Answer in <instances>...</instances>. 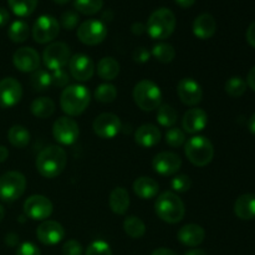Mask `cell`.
<instances>
[{"mask_svg": "<svg viewBox=\"0 0 255 255\" xmlns=\"http://www.w3.org/2000/svg\"><path fill=\"white\" fill-rule=\"evenodd\" d=\"M67 163V154L60 146L46 147L36 157V169L45 178H56L64 172Z\"/></svg>", "mask_w": 255, "mask_h": 255, "instance_id": "6da1fadb", "label": "cell"}, {"mask_svg": "<svg viewBox=\"0 0 255 255\" xmlns=\"http://www.w3.org/2000/svg\"><path fill=\"white\" fill-rule=\"evenodd\" d=\"M176 15L168 7H159L149 15L146 31L154 40L168 39L176 29Z\"/></svg>", "mask_w": 255, "mask_h": 255, "instance_id": "7a4b0ae2", "label": "cell"}, {"mask_svg": "<svg viewBox=\"0 0 255 255\" xmlns=\"http://www.w3.org/2000/svg\"><path fill=\"white\" fill-rule=\"evenodd\" d=\"M91 95L84 85H70L62 91L60 105L62 111L69 116H79L90 105Z\"/></svg>", "mask_w": 255, "mask_h": 255, "instance_id": "3957f363", "label": "cell"}, {"mask_svg": "<svg viewBox=\"0 0 255 255\" xmlns=\"http://www.w3.org/2000/svg\"><path fill=\"white\" fill-rule=\"evenodd\" d=\"M154 211L159 219L169 224H176L183 219L186 208L182 199L173 192H163L154 203Z\"/></svg>", "mask_w": 255, "mask_h": 255, "instance_id": "277c9868", "label": "cell"}, {"mask_svg": "<svg viewBox=\"0 0 255 255\" xmlns=\"http://www.w3.org/2000/svg\"><path fill=\"white\" fill-rule=\"evenodd\" d=\"M184 153L192 164L204 167L212 162L214 157V148L212 142L204 136H193L187 141Z\"/></svg>", "mask_w": 255, "mask_h": 255, "instance_id": "5b68a950", "label": "cell"}, {"mask_svg": "<svg viewBox=\"0 0 255 255\" xmlns=\"http://www.w3.org/2000/svg\"><path fill=\"white\" fill-rule=\"evenodd\" d=\"M133 100L142 111H153L161 106L162 91L151 80H142L134 86Z\"/></svg>", "mask_w": 255, "mask_h": 255, "instance_id": "8992f818", "label": "cell"}, {"mask_svg": "<svg viewBox=\"0 0 255 255\" xmlns=\"http://www.w3.org/2000/svg\"><path fill=\"white\" fill-rule=\"evenodd\" d=\"M26 189V178L22 173L10 171L0 177V199L4 202L17 201Z\"/></svg>", "mask_w": 255, "mask_h": 255, "instance_id": "52a82bcc", "label": "cell"}, {"mask_svg": "<svg viewBox=\"0 0 255 255\" xmlns=\"http://www.w3.org/2000/svg\"><path fill=\"white\" fill-rule=\"evenodd\" d=\"M107 36V27L105 22L97 19H90L80 24L77 27V37L80 41L89 46L101 44Z\"/></svg>", "mask_w": 255, "mask_h": 255, "instance_id": "ba28073f", "label": "cell"}, {"mask_svg": "<svg viewBox=\"0 0 255 255\" xmlns=\"http://www.w3.org/2000/svg\"><path fill=\"white\" fill-rule=\"evenodd\" d=\"M70 59H71L70 47L65 42H52V44L47 45L42 54L45 66L51 71L64 69Z\"/></svg>", "mask_w": 255, "mask_h": 255, "instance_id": "9c48e42d", "label": "cell"}, {"mask_svg": "<svg viewBox=\"0 0 255 255\" xmlns=\"http://www.w3.org/2000/svg\"><path fill=\"white\" fill-rule=\"evenodd\" d=\"M60 32V24L51 15H41L32 26V37L37 44H47L56 39Z\"/></svg>", "mask_w": 255, "mask_h": 255, "instance_id": "30bf717a", "label": "cell"}, {"mask_svg": "<svg viewBox=\"0 0 255 255\" xmlns=\"http://www.w3.org/2000/svg\"><path fill=\"white\" fill-rule=\"evenodd\" d=\"M51 201L47 197L35 194V196L29 197L24 202V213L27 218L32 221H47L52 214Z\"/></svg>", "mask_w": 255, "mask_h": 255, "instance_id": "8fae6325", "label": "cell"}, {"mask_svg": "<svg viewBox=\"0 0 255 255\" xmlns=\"http://www.w3.org/2000/svg\"><path fill=\"white\" fill-rule=\"evenodd\" d=\"M52 134L59 143L69 146L79 138V125L71 117H59L52 126Z\"/></svg>", "mask_w": 255, "mask_h": 255, "instance_id": "7c38bea8", "label": "cell"}, {"mask_svg": "<svg viewBox=\"0 0 255 255\" xmlns=\"http://www.w3.org/2000/svg\"><path fill=\"white\" fill-rule=\"evenodd\" d=\"M92 128H94V132L100 138L111 139L116 137L119 132L121 131L122 124L119 116L106 112V114L99 115L95 119L94 124H92Z\"/></svg>", "mask_w": 255, "mask_h": 255, "instance_id": "4fadbf2b", "label": "cell"}, {"mask_svg": "<svg viewBox=\"0 0 255 255\" xmlns=\"http://www.w3.org/2000/svg\"><path fill=\"white\" fill-rule=\"evenodd\" d=\"M22 96L21 84L14 77H5L0 81V107L10 109L20 102Z\"/></svg>", "mask_w": 255, "mask_h": 255, "instance_id": "5bb4252c", "label": "cell"}, {"mask_svg": "<svg viewBox=\"0 0 255 255\" xmlns=\"http://www.w3.org/2000/svg\"><path fill=\"white\" fill-rule=\"evenodd\" d=\"M70 74L76 81H89L95 74V64L91 57L84 54H76L71 56L69 61Z\"/></svg>", "mask_w": 255, "mask_h": 255, "instance_id": "9a60e30c", "label": "cell"}, {"mask_svg": "<svg viewBox=\"0 0 255 255\" xmlns=\"http://www.w3.org/2000/svg\"><path fill=\"white\" fill-rule=\"evenodd\" d=\"M182 166L181 157L173 152H161L156 154L152 161L154 172L161 176H173L179 171Z\"/></svg>", "mask_w": 255, "mask_h": 255, "instance_id": "2e32d148", "label": "cell"}, {"mask_svg": "<svg viewBox=\"0 0 255 255\" xmlns=\"http://www.w3.org/2000/svg\"><path fill=\"white\" fill-rule=\"evenodd\" d=\"M12 62L19 71L35 72L40 67V55L32 47H20L14 52Z\"/></svg>", "mask_w": 255, "mask_h": 255, "instance_id": "e0dca14e", "label": "cell"}, {"mask_svg": "<svg viewBox=\"0 0 255 255\" xmlns=\"http://www.w3.org/2000/svg\"><path fill=\"white\" fill-rule=\"evenodd\" d=\"M177 94H178L179 99L187 106H196L202 101L203 97V90H202L201 85L196 81V80L191 79V77H186L179 81L178 86H177Z\"/></svg>", "mask_w": 255, "mask_h": 255, "instance_id": "ac0fdd59", "label": "cell"}, {"mask_svg": "<svg viewBox=\"0 0 255 255\" xmlns=\"http://www.w3.org/2000/svg\"><path fill=\"white\" fill-rule=\"evenodd\" d=\"M36 237L45 246H55L65 238V229L55 221H44L36 229Z\"/></svg>", "mask_w": 255, "mask_h": 255, "instance_id": "d6986e66", "label": "cell"}, {"mask_svg": "<svg viewBox=\"0 0 255 255\" xmlns=\"http://www.w3.org/2000/svg\"><path fill=\"white\" fill-rule=\"evenodd\" d=\"M208 124V115L202 109H191L184 114L182 126L187 133H198L203 131Z\"/></svg>", "mask_w": 255, "mask_h": 255, "instance_id": "ffe728a7", "label": "cell"}, {"mask_svg": "<svg viewBox=\"0 0 255 255\" xmlns=\"http://www.w3.org/2000/svg\"><path fill=\"white\" fill-rule=\"evenodd\" d=\"M177 238L183 246L194 248L203 243L204 238H206V232L198 224H187L179 229L177 233Z\"/></svg>", "mask_w": 255, "mask_h": 255, "instance_id": "44dd1931", "label": "cell"}, {"mask_svg": "<svg viewBox=\"0 0 255 255\" xmlns=\"http://www.w3.org/2000/svg\"><path fill=\"white\" fill-rule=\"evenodd\" d=\"M134 141L143 148H151L161 141V131L152 124L142 125L134 133Z\"/></svg>", "mask_w": 255, "mask_h": 255, "instance_id": "7402d4cb", "label": "cell"}, {"mask_svg": "<svg viewBox=\"0 0 255 255\" xmlns=\"http://www.w3.org/2000/svg\"><path fill=\"white\" fill-rule=\"evenodd\" d=\"M193 34L201 40H208L216 34L217 22L216 19L208 12H203L197 16L193 21Z\"/></svg>", "mask_w": 255, "mask_h": 255, "instance_id": "603a6c76", "label": "cell"}, {"mask_svg": "<svg viewBox=\"0 0 255 255\" xmlns=\"http://www.w3.org/2000/svg\"><path fill=\"white\" fill-rule=\"evenodd\" d=\"M234 213L239 219L251 221L255 218V194L247 193L238 197L234 203Z\"/></svg>", "mask_w": 255, "mask_h": 255, "instance_id": "cb8c5ba5", "label": "cell"}, {"mask_svg": "<svg viewBox=\"0 0 255 255\" xmlns=\"http://www.w3.org/2000/svg\"><path fill=\"white\" fill-rule=\"evenodd\" d=\"M159 186L151 177H139L133 182V192L141 199H151L157 196Z\"/></svg>", "mask_w": 255, "mask_h": 255, "instance_id": "d4e9b609", "label": "cell"}, {"mask_svg": "<svg viewBox=\"0 0 255 255\" xmlns=\"http://www.w3.org/2000/svg\"><path fill=\"white\" fill-rule=\"evenodd\" d=\"M110 208L116 214L126 213L129 207V194L124 187H116L110 194Z\"/></svg>", "mask_w": 255, "mask_h": 255, "instance_id": "484cf974", "label": "cell"}, {"mask_svg": "<svg viewBox=\"0 0 255 255\" xmlns=\"http://www.w3.org/2000/svg\"><path fill=\"white\" fill-rule=\"evenodd\" d=\"M97 74L102 80L111 81L120 74V64L114 57H104L97 64Z\"/></svg>", "mask_w": 255, "mask_h": 255, "instance_id": "4316f807", "label": "cell"}, {"mask_svg": "<svg viewBox=\"0 0 255 255\" xmlns=\"http://www.w3.org/2000/svg\"><path fill=\"white\" fill-rule=\"evenodd\" d=\"M30 110L37 119H47L55 112V104L49 97H39L32 101Z\"/></svg>", "mask_w": 255, "mask_h": 255, "instance_id": "83f0119b", "label": "cell"}, {"mask_svg": "<svg viewBox=\"0 0 255 255\" xmlns=\"http://www.w3.org/2000/svg\"><path fill=\"white\" fill-rule=\"evenodd\" d=\"M124 231L129 238L139 239L146 233V226L138 217L129 216L124 221Z\"/></svg>", "mask_w": 255, "mask_h": 255, "instance_id": "f1b7e54d", "label": "cell"}, {"mask_svg": "<svg viewBox=\"0 0 255 255\" xmlns=\"http://www.w3.org/2000/svg\"><path fill=\"white\" fill-rule=\"evenodd\" d=\"M7 139L16 148H24L30 142V133L21 125H15L7 132Z\"/></svg>", "mask_w": 255, "mask_h": 255, "instance_id": "f546056e", "label": "cell"}, {"mask_svg": "<svg viewBox=\"0 0 255 255\" xmlns=\"http://www.w3.org/2000/svg\"><path fill=\"white\" fill-rule=\"evenodd\" d=\"M29 35V25H27V22L22 21V20H15L14 22L10 24L9 29H7V36L12 42H16V44L26 41Z\"/></svg>", "mask_w": 255, "mask_h": 255, "instance_id": "4dcf8cb0", "label": "cell"}, {"mask_svg": "<svg viewBox=\"0 0 255 255\" xmlns=\"http://www.w3.org/2000/svg\"><path fill=\"white\" fill-rule=\"evenodd\" d=\"M39 0H7L10 9L16 16L26 17L35 11Z\"/></svg>", "mask_w": 255, "mask_h": 255, "instance_id": "1f68e13d", "label": "cell"}, {"mask_svg": "<svg viewBox=\"0 0 255 255\" xmlns=\"http://www.w3.org/2000/svg\"><path fill=\"white\" fill-rule=\"evenodd\" d=\"M178 120V114L171 105H161L157 110V121L163 127H173Z\"/></svg>", "mask_w": 255, "mask_h": 255, "instance_id": "d6a6232c", "label": "cell"}, {"mask_svg": "<svg viewBox=\"0 0 255 255\" xmlns=\"http://www.w3.org/2000/svg\"><path fill=\"white\" fill-rule=\"evenodd\" d=\"M151 54L153 55L154 59L158 60L162 64H169L171 61H173L174 56H176V50L171 44L159 42V44L154 45Z\"/></svg>", "mask_w": 255, "mask_h": 255, "instance_id": "836d02e7", "label": "cell"}, {"mask_svg": "<svg viewBox=\"0 0 255 255\" xmlns=\"http://www.w3.org/2000/svg\"><path fill=\"white\" fill-rule=\"evenodd\" d=\"M52 85L51 74L45 70H36L31 76V86L35 91H46Z\"/></svg>", "mask_w": 255, "mask_h": 255, "instance_id": "e575fe53", "label": "cell"}, {"mask_svg": "<svg viewBox=\"0 0 255 255\" xmlns=\"http://www.w3.org/2000/svg\"><path fill=\"white\" fill-rule=\"evenodd\" d=\"M75 9L84 15H95L104 6V0H75Z\"/></svg>", "mask_w": 255, "mask_h": 255, "instance_id": "d590c367", "label": "cell"}, {"mask_svg": "<svg viewBox=\"0 0 255 255\" xmlns=\"http://www.w3.org/2000/svg\"><path fill=\"white\" fill-rule=\"evenodd\" d=\"M247 81L241 76H233L226 82V92L232 97L243 96L247 91Z\"/></svg>", "mask_w": 255, "mask_h": 255, "instance_id": "8d00e7d4", "label": "cell"}, {"mask_svg": "<svg viewBox=\"0 0 255 255\" xmlns=\"http://www.w3.org/2000/svg\"><path fill=\"white\" fill-rule=\"evenodd\" d=\"M117 97V89L111 84H101L95 90V99L102 104L114 102Z\"/></svg>", "mask_w": 255, "mask_h": 255, "instance_id": "74e56055", "label": "cell"}, {"mask_svg": "<svg viewBox=\"0 0 255 255\" xmlns=\"http://www.w3.org/2000/svg\"><path fill=\"white\" fill-rule=\"evenodd\" d=\"M164 139H166V143L168 146L177 148V147H181L186 142V134L178 127H171V128L167 129Z\"/></svg>", "mask_w": 255, "mask_h": 255, "instance_id": "f35d334b", "label": "cell"}, {"mask_svg": "<svg viewBox=\"0 0 255 255\" xmlns=\"http://www.w3.org/2000/svg\"><path fill=\"white\" fill-rule=\"evenodd\" d=\"M171 187L173 191L178 192V193H186V192H188L191 189L192 181L186 174H177L176 177L172 178Z\"/></svg>", "mask_w": 255, "mask_h": 255, "instance_id": "ab89813d", "label": "cell"}, {"mask_svg": "<svg viewBox=\"0 0 255 255\" xmlns=\"http://www.w3.org/2000/svg\"><path fill=\"white\" fill-rule=\"evenodd\" d=\"M85 255H112V251L107 242L95 241L87 247Z\"/></svg>", "mask_w": 255, "mask_h": 255, "instance_id": "60d3db41", "label": "cell"}, {"mask_svg": "<svg viewBox=\"0 0 255 255\" xmlns=\"http://www.w3.org/2000/svg\"><path fill=\"white\" fill-rule=\"evenodd\" d=\"M80 21V17L77 15V12L69 10V11H65L61 15V25L64 29L66 30H72L77 26Z\"/></svg>", "mask_w": 255, "mask_h": 255, "instance_id": "b9f144b4", "label": "cell"}, {"mask_svg": "<svg viewBox=\"0 0 255 255\" xmlns=\"http://www.w3.org/2000/svg\"><path fill=\"white\" fill-rule=\"evenodd\" d=\"M82 246L75 239H70L62 247V255H82Z\"/></svg>", "mask_w": 255, "mask_h": 255, "instance_id": "7bdbcfd3", "label": "cell"}, {"mask_svg": "<svg viewBox=\"0 0 255 255\" xmlns=\"http://www.w3.org/2000/svg\"><path fill=\"white\" fill-rule=\"evenodd\" d=\"M51 79H52V85H55V86L57 87H65L70 81L69 74H67L64 69H59L52 71Z\"/></svg>", "mask_w": 255, "mask_h": 255, "instance_id": "ee69618b", "label": "cell"}, {"mask_svg": "<svg viewBox=\"0 0 255 255\" xmlns=\"http://www.w3.org/2000/svg\"><path fill=\"white\" fill-rule=\"evenodd\" d=\"M16 255H41V252L31 242H24L17 247Z\"/></svg>", "mask_w": 255, "mask_h": 255, "instance_id": "f6af8a7d", "label": "cell"}, {"mask_svg": "<svg viewBox=\"0 0 255 255\" xmlns=\"http://www.w3.org/2000/svg\"><path fill=\"white\" fill-rule=\"evenodd\" d=\"M149 57H151V52L147 49H144V47H138V49H136L133 51V60L136 62H139V64L147 62L149 60Z\"/></svg>", "mask_w": 255, "mask_h": 255, "instance_id": "bcb514c9", "label": "cell"}, {"mask_svg": "<svg viewBox=\"0 0 255 255\" xmlns=\"http://www.w3.org/2000/svg\"><path fill=\"white\" fill-rule=\"evenodd\" d=\"M246 36H247V41H248V44L255 49V21H253L251 25H249Z\"/></svg>", "mask_w": 255, "mask_h": 255, "instance_id": "7dc6e473", "label": "cell"}, {"mask_svg": "<svg viewBox=\"0 0 255 255\" xmlns=\"http://www.w3.org/2000/svg\"><path fill=\"white\" fill-rule=\"evenodd\" d=\"M9 20H10L9 11H7L6 9H4V7H0V27L5 26V25L9 22Z\"/></svg>", "mask_w": 255, "mask_h": 255, "instance_id": "c3c4849f", "label": "cell"}, {"mask_svg": "<svg viewBox=\"0 0 255 255\" xmlns=\"http://www.w3.org/2000/svg\"><path fill=\"white\" fill-rule=\"evenodd\" d=\"M131 31L133 32L134 35H142L146 31V25H143L142 22H134L131 26Z\"/></svg>", "mask_w": 255, "mask_h": 255, "instance_id": "681fc988", "label": "cell"}, {"mask_svg": "<svg viewBox=\"0 0 255 255\" xmlns=\"http://www.w3.org/2000/svg\"><path fill=\"white\" fill-rule=\"evenodd\" d=\"M247 85L251 87L253 91H255V66L252 67L251 71L248 72V77H247Z\"/></svg>", "mask_w": 255, "mask_h": 255, "instance_id": "f907efd6", "label": "cell"}, {"mask_svg": "<svg viewBox=\"0 0 255 255\" xmlns=\"http://www.w3.org/2000/svg\"><path fill=\"white\" fill-rule=\"evenodd\" d=\"M151 255H178V254H177L176 252L172 251V249L158 248V249H154Z\"/></svg>", "mask_w": 255, "mask_h": 255, "instance_id": "816d5d0a", "label": "cell"}, {"mask_svg": "<svg viewBox=\"0 0 255 255\" xmlns=\"http://www.w3.org/2000/svg\"><path fill=\"white\" fill-rule=\"evenodd\" d=\"M17 242H19V237H17L16 234L10 233V234H7V236H6V243L9 244V246H11V247L16 246Z\"/></svg>", "mask_w": 255, "mask_h": 255, "instance_id": "f5cc1de1", "label": "cell"}, {"mask_svg": "<svg viewBox=\"0 0 255 255\" xmlns=\"http://www.w3.org/2000/svg\"><path fill=\"white\" fill-rule=\"evenodd\" d=\"M7 157H9V151H7L6 147L0 146V163L6 161Z\"/></svg>", "mask_w": 255, "mask_h": 255, "instance_id": "db71d44e", "label": "cell"}, {"mask_svg": "<svg viewBox=\"0 0 255 255\" xmlns=\"http://www.w3.org/2000/svg\"><path fill=\"white\" fill-rule=\"evenodd\" d=\"M181 7H191L196 2V0H174Z\"/></svg>", "mask_w": 255, "mask_h": 255, "instance_id": "11a10c76", "label": "cell"}, {"mask_svg": "<svg viewBox=\"0 0 255 255\" xmlns=\"http://www.w3.org/2000/svg\"><path fill=\"white\" fill-rule=\"evenodd\" d=\"M248 128H249V131L252 132V133L255 134V114L252 115V117H251V119H249Z\"/></svg>", "mask_w": 255, "mask_h": 255, "instance_id": "9f6ffc18", "label": "cell"}, {"mask_svg": "<svg viewBox=\"0 0 255 255\" xmlns=\"http://www.w3.org/2000/svg\"><path fill=\"white\" fill-rule=\"evenodd\" d=\"M184 255H207V253L204 251H202V249H191V251L187 252Z\"/></svg>", "mask_w": 255, "mask_h": 255, "instance_id": "6f0895ef", "label": "cell"}, {"mask_svg": "<svg viewBox=\"0 0 255 255\" xmlns=\"http://www.w3.org/2000/svg\"><path fill=\"white\" fill-rule=\"evenodd\" d=\"M4 216H5V209H4V207L0 204V223H1V221L4 219Z\"/></svg>", "mask_w": 255, "mask_h": 255, "instance_id": "680465c9", "label": "cell"}, {"mask_svg": "<svg viewBox=\"0 0 255 255\" xmlns=\"http://www.w3.org/2000/svg\"><path fill=\"white\" fill-rule=\"evenodd\" d=\"M52 1L56 2V4H59V5H65V4H67L70 0H52Z\"/></svg>", "mask_w": 255, "mask_h": 255, "instance_id": "91938a15", "label": "cell"}]
</instances>
